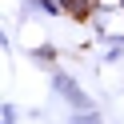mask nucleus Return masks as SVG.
<instances>
[{
	"label": "nucleus",
	"instance_id": "nucleus-1",
	"mask_svg": "<svg viewBox=\"0 0 124 124\" xmlns=\"http://www.w3.org/2000/svg\"><path fill=\"white\" fill-rule=\"evenodd\" d=\"M52 88H56V96H64V104H72V108H92L88 92H84L64 68H52Z\"/></svg>",
	"mask_w": 124,
	"mask_h": 124
},
{
	"label": "nucleus",
	"instance_id": "nucleus-2",
	"mask_svg": "<svg viewBox=\"0 0 124 124\" xmlns=\"http://www.w3.org/2000/svg\"><path fill=\"white\" fill-rule=\"evenodd\" d=\"M64 8L72 20H92L100 12V0H64Z\"/></svg>",
	"mask_w": 124,
	"mask_h": 124
},
{
	"label": "nucleus",
	"instance_id": "nucleus-3",
	"mask_svg": "<svg viewBox=\"0 0 124 124\" xmlns=\"http://www.w3.org/2000/svg\"><path fill=\"white\" fill-rule=\"evenodd\" d=\"M32 60H36V64L56 68V48H52V44H40V48H32Z\"/></svg>",
	"mask_w": 124,
	"mask_h": 124
},
{
	"label": "nucleus",
	"instance_id": "nucleus-4",
	"mask_svg": "<svg viewBox=\"0 0 124 124\" xmlns=\"http://www.w3.org/2000/svg\"><path fill=\"white\" fill-rule=\"evenodd\" d=\"M100 40H108V44H112V48H124V32H104V36H100Z\"/></svg>",
	"mask_w": 124,
	"mask_h": 124
},
{
	"label": "nucleus",
	"instance_id": "nucleus-5",
	"mask_svg": "<svg viewBox=\"0 0 124 124\" xmlns=\"http://www.w3.org/2000/svg\"><path fill=\"white\" fill-rule=\"evenodd\" d=\"M120 8H124V0H120Z\"/></svg>",
	"mask_w": 124,
	"mask_h": 124
}]
</instances>
